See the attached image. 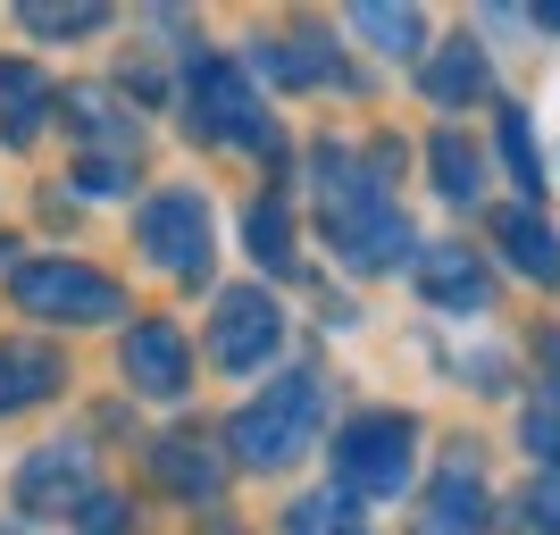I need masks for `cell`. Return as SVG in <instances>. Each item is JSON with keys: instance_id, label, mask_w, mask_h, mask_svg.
I'll return each mask as SVG.
<instances>
[{"instance_id": "83f0119b", "label": "cell", "mask_w": 560, "mask_h": 535, "mask_svg": "<svg viewBox=\"0 0 560 535\" xmlns=\"http://www.w3.org/2000/svg\"><path fill=\"white\" fill-rule=\"evenodd\" d=\"M536 18H544V25H552V34H560V0H552V9H536Z\"/></svg>"}, {"instance_id": "603a6c76", "label": "cell", "mask_w": 560, "mask_h": 535, "mask_svg": "<svg viewBox=\"0 0 560 535\" xmlns=\"http://www.w3.org/2000/svg\"><path fill=\"white\" fill-rule=\"evenodd\" d=\"M25 25H34V34H101V25H109V9H93V0L50 9V0H34V9H25Z\"/></svg>"}, {"instance_id": "9a60e30c", "label": "cell", "mask_w": 560, "mask_h": 535, "mask_svg": "<svg viewBox=\"0 0 560 535\" xmlns=\"http://www.w3.org/2000/svg\"><path fill=\"white\" fill-rule=\"evenodd\" d=\"M59 385V360H50L43 344H18V351H0V419L9 410H34V402Z\"/></svg>"}, {"instance_id": "cb8c5ba5", "label": "cell", "mask_w": 560, "mask_h": 535, "mask_svg": "<svg viewBox=\"0 0 560 535\" xmlns=\"http://www.w3.org/2000/svg\"><path fill=\"white\" fill-rule=\"evenodd\" d=\"M75 527L84 535H135V511H126L117 493H84V502H75Z\"/></svg>"}, {"instance_id": "4fadbf2b", "label": "cell", "mask_w": 560, "mask_h": 535, "mask_svg": "<svg viewBox=\"0 0 560 535\" xmlns=\"http://www.w3.org/2000/svg\"><path fill=\"white\" fill-rule=\"evenodd\" d=\"M486 50L477 43H444L435 50V59H427V101H435V109H460V101H486Z\"/></svg>"}, {"instance_id": "7402d4cb", "label": "cell", "mask_w": 560, "mask_h": 535, "mask_svg": "<svg viewBox=\"0 0 560 535\" xmlns=\"http://www.w3.org/2000/svg\"><path fill=\"white\" fill-rule=\"evenodd\" d=\"M502 167L518 176V193H536V185H544V160H536V135H527V109L502 117Z\"/></svg>"}, {"instance_id": "7a4b0ae2", "label": "cell", "mask_w": 560, "mask_h": 535, "mask_svg": "<svg viewBox=\"0 0 560 535\" xmlns=\"http://www.w3.org/2000/svg\"><path fill=\"white\" fill-rule=\"evenodd\" d=\"M335 468H343V493L394 502V493L410 486V468H419V427L401 419V410H360V419L335 435Z\"/></svg>"}, {"instance_id": "9c48e42d", "label": "cell", "mask_w": 560, "mask_h": 535, "mask_svg": "<svg viewBox=\"0 0 560 535\" xmlns=\"http://www.w3.org/2000/svg\"><path fill=\"white\" fill-rule=\"evenodd\" d=\"M419 284H427V302H435V310H486V302H493L486 259L460 252V243H444V252H419Z\"/></svg>"}, {"instance_id": "5b68a950", "label": "cell", "mask_w": 560, "mask_h": 535, "mask_svg": "<svg viewBox=\"0 0 560 535\" xmlns=\"http://www.w3.org/2000/svg\"><path fill=\"white\" fill-rule=\"evenodd\" d=\"M135 234H142V252L160 259L167 277H210L218 234H210V201H201V193L176 185V193H160V201H142Z\"/></svg>"}, {"instance_id": "7c38bea8", "label": "cell", "mask_w": 560, "mask_h": 535, "mask_svg": "<svg viewBox=\"0 0 560 535\" xmlns=\"http://www.w3.org/2000/svg\"><path fill=\"white\" fill-rule=\"evenodd\" d=\"M419 535H486V486L468 468H444L419 511Z\"/></svg>"}, {"instance_id": "2e32d148", "label": "cell", "mask_w": 560, "mask_h": 535, "mask_svg": "<svg viewBox=\"0 0 560 535\" xmlns=\"http://www.w3.org/2000/svg\"><path fill=\"white\" fill-rule=\"evenodd\" d=\"M427 160H435V193H444V201H460V210H468V201H486V160H477V142H460L444 126V135L427 142Z\"/></svg>"}, {"instance_id": "8fae6325", "label": "cell", "mask_w": 560, "mask_h": 535, "mask_svg": "<svg viewBox=\"0 0 560 535\" xmlns=\"http://www.w3.org/2000/svg\"><path fill=\"white\" fill-rule=\"evenodd\" d=\"M151 468H160L167 493H192V502H218V486H226V468L210 461L201 435H160L151 443Z\"/></svg>"}, {"instance_id": "ba28073f", "label": "cell", "mask_w": 560, "mask_h": 535, "mask_svg": "<svg viewBox=\"0 0 560 535\" xmlns=\"http://www.w3.org/2000/svg\"><path fill=\"white\" fill-rule=\"evenodd\" d=\"M93 493V452L84 443H43L18 468V511H75Z\"/></svg>"}, {"instance_id": "6da1fadb", "label": "cell", "mask_w": 560, "mask_h": 535, "mask_svg": "<svg viewBox=\"0 0 560 535\" xmlns=\"http://www.w3.org/2000/svg\"><path fill=\"white\" fill-rule=\"evenodd\" d=\"M318 419H327V376H277V385H259V402H243L226 427L234 461L243 468H284L293 452H310V435H318Z\"/></svg>"}, {"instance_id": "484cf974", "label": "cell", "mask_w": 560, "mask_h": 535, "mask_svg": "<svg viewBox=\"0 0 560 535\" xmlns=\"http://www.w3.org/2000/svg\"><path fill=\"white\" fill-rule=\"evenodd\" d=\"M75 176H84V193H126V185H135V167H126V151H101V160H84Z\"/></svg>"}, {"instance_id": "ac0fdd59", "label": "cell", "mask_w": 560, "mask_h": 535, "mask_svg": "<svg viewBox=\"0 0 560 535\" xmlns=\"http://www.w3.org/2000/svg\"><path fill=\"white\" fill-rule=\"evenodd\" d=\"M252 68H259V75H277V84H327L335 59H318L310 43H259V50H252Z\"/></svg>"}, {"instance_id": "e0dca14e", "label": "cell", "mask_w": 560, "mask_h": 535, "mask_svg": "<svg viewBox=\"0 0 560 535\" xmlns=\"http://www.w3.org/2000/svg\"><path fill=\"white\" fill-rule=\"evenodd\" d=\"M351 25H360L376 50H394V59H410V50L427 43V18H419V9H394V0H360Z\"/></svg>"}, {"instance_id": "4316f807", "label": "cell", "mask_w": 560, "mask_h": 535, "mask_svg": "<svg viewBox=\"0 0 560 535\" xmlns=\"http://www.w3.org/2000/svg\"><path fill=\"white\" fill-rule=\"evenodd\" d=\"M544 376H552V402H560V335L544 344Z\"/></svg>"}, {"instance_id": "44dd1931", "label": "cell", "mask_w": 560, "mask_h": 535, "mask_svg": "<svg viewBox=\"0 0 560 535\" xmlns=\"http://www.w3.org/2000/svg\"><path fill=\"white\" fill-rule=\"evenodd\" d=\"M59 109H75V117H68L75 135H93V142H117V151H135V126H126V117H109V93H68Z\"/></svg>"}, {"instance_id": "d4e9b609", "label": "cell", "mask_w": 560, "mask_h": 535, "mask_svg": "<svg viewBox=\"0 0 560 535\" xmlns=\"http://www.w3.org/2000/svg\"><path fill=\"white\" fill-rule=\"evenodd\" d=\"M527 527H544V535H560V461L544 468L536 486H527Z\"/></svg>"}, {"instance_id": "5bb4252c", "label": "cell", "mask_w": 560, "mask_h": 535, "mask_svg": "<svg viewBox=\"0 0 560 535\" xmlns=\"http://www.w3.org/2000/svg\"><path fill=\"white\" fill-rule=\"evenodd\" d=\"M50 117V84H43V68H18V59H0V135L9 142H25L34 126Z\"/></svg>"}, {"instance_id": "d6986e66", "label": "cell", "mask_w": 560, "mask_h": 535, "mask_svg": "<svg viewBox=\"0 0 560 535\" xmlns=\"http://www.w3.org/2000/svg\"><path fill=\"white\" fill-rule=\"evenodd\" d=\"M243 234H252L259 268H277V277L293 268V218H284V201H252V226H243Z\"/></svg>"}, {"instance_id": "3957f363", "label": "cell", "mask_w": 560, "mask_h": 535, "mask_svg": "<svg viewBox=\"0 0 560 535\" xmlns=\"http://www.w3.org/2000/svg\"><path fill=\"white\" fill-rule=\"evenodd\" d=\"M185 109H192V126H201L210 142H234V151H277V117L259 109L252 75L234 68V59H192Z\"/></svg>"}, {"instance_id": "ffe728a7", "label": "cell", "mask_w": 560, "mask_h": 535, "mask_svg": "<svg viewBox=\"0 0 560 535\" xmlns=\"http://www.w3.org/2000/svg\"><path fill=\"white\" fill-rule=\"evenodd\" d=\"M284 535H351V493H302L284 511Z\"/></svg>"}, {"instance_id": "52a82bcc", "label": "cell", "mask_w": 560, "mask_h": 535, "mask_svg": "<svg viewBox=\"0 0 560 535\" xmlns=\"http://www.w3.org/2000/svg\"><path fill=\"white\" fill-rule=\"evenodd\" d=\"M126 385L151 394V402H167V394H185V385H192V351H185V335H176L167 318L126 326Z\"/></svg>"}, {"instance_id": "30bf717a", "label": "cell", "mask_w": 560, "mask_h": 535, "mask_svg": "<svg viewBox=\"0 0 560 535\" xmlns=\"http://www.w3.org/2000/svg\"><path fill=\"white\" fill-rule=\"evenodd\" d=\"M493 243H502V259H511L518 277L560 284V234L544 226L536 210H502V218H493Z\"/></svg>"}, {"instance_id": "8992f818", "label": "cell", "mask_w": 560, "mask_h": 535, "mask_svg": "<svg viewBox=\"0 0 560 535\" xmlns=\"http://www.w3.org/2000/svg\"><path fill=\"white\" fill-rule=\"evenodd\" d=\"M284 344V310L259 293V284H234V293H218V318H210V360L234 376H252L259 360H277Z\"/></svg>"}, {"instance_id": "277c9868", "label": "cell", "mask_w": 560, "mask_h": 535, "mask_svg": "<svg viewBox=\"0 0 560 535\" xmlns=\"http://www.w3.org/2000/svg\"><path fill=\"white\" fill-rule=\"evenodd\" d=\"M18 302L34 310V318H68V326L126 318V293H117L101 268H75V259H34V268H18Z\"/></svg>"}]
</instances>
